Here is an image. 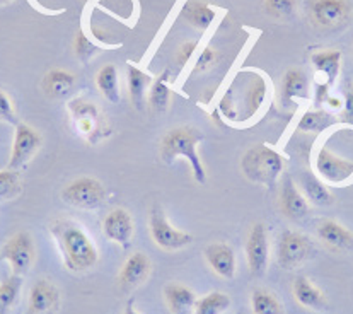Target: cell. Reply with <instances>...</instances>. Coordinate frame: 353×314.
Masks as SVG:
<instances>
[{
    "label": "cell",
    "instance_id": "6da1fadb",
    "mask_svg": "<svg viewBox=\"0 0 353 314\" xmlns=\"http://www.w3.org/2000/svg\"><path fill=\"white\" fill-rule=\"evenodd\" d=\"M48 229L68 272L82 273L97 265L99 253L92 237L85 233L81 224L72 219L59 217L50 222Z\"/></svg>",
    "mask_w": 353,
    "mask_h": 314
},
{
    "label": "cell",
    "instance_id": "7a4b0ae2",
    "mask_svg": "<svg viewBox=\"0 0 353 314\" xmlns=\"http://www.w3.org/2000/svg\"><path fill=\"white\" fill-rule=\"evenodd\" d=\"M203 140L200 130L194 126H174L168 130L159 144V154L165 164H172L176 159H186L192 168L193 178L198 185L207 183V173H205L203 164H201L200 154H198V146Z\"/></svg>",
    "mask_w": 353,
    "mask_h": 314
},
{
    "label": "cell",
    "instance_id": "3957f363",
    "mask_svg": "<svg viewBox=\"0 0 353 314\" xmlns=\"http://www.w3.org/2000/svg\"><path fill=\"white\" fill-rule=\"evenodd\" d=\"M283 168H285V161L282 154L265 144H258L248 149L241 159V171L246 176V179L256 185L268 186V188L276 185Z\"/></svg>",
    "mask_w": 353,
    "mask_h": 314
},
{
    "label": "cell",
    "instance_id": "277c9868",
    "mask_svg": "<svg viewBox=\"0 0 353 314\" xmlns=\"http://www.w3.org/2000/svg\"><path fill=\"white\" fill-rule=\"evenodd\" d=\"M67 110L75 132L91 146H97L111 135V126L108 124L106 115L92 101L74 97L68 101Z\"/></svg>",
    "mask_w": 353,
    "mask_h": 314
},
{
    "label": "cell",
    "instance_id": "5b68a950",
    "mask_svg": "<svg viewBox=\"0 0 353 314\" xmlns=\"http://www.w3.org/2000/svg\"><path fill=\"white\" fill-rule=\"evenodd\" d=\"M311 237L299 230L285 229L276 241V263L283 270H294L314 256Z\"/></svg>",
    "mask_w": 353,
    "mask_h": 314
},
{
    "label": "cell",
    "instance_id": "8992f818",
    "mask_svg": "<svg viewBox=\"0 0 353 314\" xmlns=\"http://www.w3.org/2000/svg\"><path fill=\"white\" fill-rule=\"evenodd\" d=\"M149 230L156 246L164 251H179L193 243L192 234L179 230L169 222L159 204L152 205L149 215Z\"/></svg>",
    "mask_w": 353,
    "mask_h": 314
},
{
    "label": "cell",
    "instance_id": "52a82bcc",
    "mask_svg": "<svg viewBox=\"0 0 353 314\" xmlns=\"http://www.w3.org/2000/svg\"><path fill=\"white\" fill-rule=\"evenodd\" d=\"M62 198L65 204L75 208L94 210L106 200V188L96 178L82 176V178L74 179L65 186L62 190Z\"/></svg>",
    "mask_w": 353,
    "mask_h": 314
},
{
    "label": "cell",
    "instance_id": "ba28073f",
    "mask_svg": "<svg viewBox=\"0 0 353 314\" xmlns=\"http://www.w3.org/2000/svg\"><path fill=\"white\" fill-rule=\"evenodd\" d=\"M0 256L9 263L14 275L23 277L24 273L30 272L36 258V248L31 234L26 230H19L14 236H10L2 246Z\"/></svg>",
    "mask_w": 353,
    "mask_h": 314
},
{
    "label": "cell",
    "instance_id": "9c48e42d",
    "mask_svg": "<svg viewBox=\"0 0 353 314\" xmlns=\"http://www.w3.org/2000/svg\"><path fill=\"white\" fill-rule=\"evenodd\" d=\"M307 10L316 26L333 30L350 19L352 2L350 0H307Z\"/></svg>",
    "mask_w": 353,
    "mask_h": 314
},
{
    "label": "cell",
    "instance_id": "30bf717a",
    "mask_svg": "<svg viewBox=\"0 0 353 314\" xmlns=\"http://www.w3.org/2000/svg\"><path fill=\"white\" fill-rule=\"evenodd\" d=\"M244 253H246L248 268H250L251 275H265L270 263V237L265 224H253V227L250 229V234H248Z\"/></svg>",
    "mask_w": 353,
    "mask_h": 314
},
{
    "label": "cell",
    "instance_id": "8fae6325",
    "mask_svg": "<svg viewBox=\"0 0 353 314\" xmlns=\"http://www.w3.org/2000/svg\"><path fill=\"white\" fill-rule=\"evenodd\" d=\"M43 139L32 126L28 124H17L16 133H14L12 153L9 159V169L21 171L41 147Z\"/></svg>",
    "mask_w": 353,
    "mask_h": 314
},
{
    "label": "cell",
    "instance_id": "7c38bea8",
    "mask_svg": "<svg viewBox=\"0 0 353 314\" xmlns=\"http://www.w3.org/2000/svg\"><path fill=\"white\" fill-rule=\"evenodd\" d=\"M314 168L324 181L333 183V185L348 181L353 176V161L336 156L326 147H321L316 154Z\"/></svg>",
    "mask_w": 353,
    "mask_h": 314
},
{
    "label": "cell",
    "instance_id": "4fadbf2b",
    "mask_svg": "<svg viewBox=\"0 0 353 314\" xmlns=\"http://www.w3.org/2000/svg\"><path fill=\"white\" fill-rule=\"evenodd\" d=\"M150 270H152V263H150L149 256L145 253H133L127 258V262L121 266L120 273H118V287L121 292H132L137 287L147 282L150 277Z\"/></svg>",
    "mask_w": 353,
    "mask_h": 314
},
{
    "label": "cell",
    "instance_id": "5bb4252c",
    "mask_svg": "<svg viewBox=\"0 0 353 314\" xmlns=\"http://www.w3.org/2000/svg\"><path fill=\"white\" fill-rule=\"evenodd\" d=\"M133 233H135L133 219L125 208H113L103 220V234L106 236V239H110L111 243H117L123 250H127L132 244Z\"/></svg>",
    "mask_w": 353,
    "mask_h": 314
},
{
    "label": "cell",
    "instance_id": "9a60e30c",
    "mask_svg": "<svg viewBox=\"0 0 353 314\" xmlns=\"http://www.w3.org/2000/svg\"><path fill=\"white\" fill-rule=\"evenodd\" d=\"M208 266L225 280H232L237 272L236 253L227 243H212L203 250Z\"/></svg>",
    "mask_w": 353,
    "mask_h": 314
},
{
    "label": "cell",
    "instance_id": "2e32d148",
    "mask_svg": "<svg viewBox=\"0 0 353 314\" xmlns=\"http://www.w3.org/2000/svg\"><path fill=\"white\" fill-rule=\"evenodd\" d=\"M280 210H282V214L285 217L292 220L304 219L311 212L309 200L297 188V185L292 181V178H289V176H285L282 181V190H280Z\"/></svg>",
    "mask_w": 353,
    "mask_h": 314
},
{
    "label": "cell",
    "instance_id": "e0dca14e",
    "mask_svg": "<svg viewBox=\"0 0 353 314\" xmlns=\"http://www.w3.org/2000/svg\"><path fill=\"white\" fill-rule=\"evenodd\" d=\"M60 302V292L50 280H38L30 291L28 314H50Z\"/></svg>",
    "mask_w": 353,
    "mask_h": 314
},
{
    "label": "cell",
    "instance_id": "ac0fdd59",
    "mask_svg": "<svg viewBox=\"0 0 353 314\" xmlns=\"http://www.w3.org/2000/svg\"><path fill=\"white\" fill-rule=\"evenodd\" d=\"M41 89L46 97L53 101L67 99L75 89V77L70 72L62 70V68H53L46 72L41 81Z\"/></svg>",
    "mask_w": 353,
    "mask_h": 314
},
{
    "label": "cell",
    "instance_id": "d6986e66",
    "mask_svg": "<svg viewBox=\"0 0 353 314\" xmlns=\"http://www.w3.org/2000/svg\"><path fill=\"white\" fill-rule=\"evenodd\" d=\"M292 291H294V297L302 308L312 309V311H324L327 308L326 295L323 294L321 288L316 287L307 277L299 275L294 280L292 285Z\"/></svg>",
    "mask_w": 353,
    "mask_h": 314
},
{
    "label": "cell",
    "instance_id": "ffe728a7",
    "mask_svg": "<svg viewBox=\"0 0 353 314\" xmlns=\"http://www.w3.org/2000/svg\"><path fill=\"white\" fill-rule=\"evenodd\" d=\"M318 236L331 250L345 251L353 248V234L336 220H323L318 227Z\"/></svg>",
    "mask_w": 353,
    "mask_h": 314
},
{
    "label": "cell",
    "instance_id": "44dd1931",
    "mask_svg": "<svg viewBox=\"0 0 353 314\" xmlns=\"http://www.w3.org/2000/svg\"><path fill=\"white\" fill-rule=\"evenodd\" d=\"M164 299L172 314H193L196 295L190 287L181 284H169L164 287Z\"/></svg>",
    "mask_w": 353,
    "mask_h": 314
},
{
    "label": "cell",
    "instance_id": "7402d4cb",
    "mask_svg": "<svg viewBox=\"0 0 353 314\" xmlns=\"http://www.w3.org/2000/svg\"><path fill=\"white\" fill-rule=\"evenodd\" d=\"M309 96V81L305 74L299 68H290L285 72L280 86V99L285 106H289L292 101L301 99Z\"/></svg>",
    "mask_w": 353,
    "mask_h": 314
},
{
    "label": "cell",
    "instance_id": "603a6c76",
    "mask_svg": "<svg viewBox=\"0 0 353 314\" xmlns=\"http://www.w3.org/2000/svg\"><path fill=\"white\" fill-rule=\"evenodd\" d=\"M311 62L314 65L316 72L323 74L324 82L333 86L338 75H340L341 52H338V50H321V52H316L311 57Z\"/></svg>",
    "mask_w": 353,
    "mask_h": 314
},
{
    "label": "cell",
    "instance_id": "cb8c5ba5",
    "mask_svg": "<svg viewBox=\"0 0 353 314\" xmlns=\"http://www.w3.org/2000/svg\"><path fill=\"white\" fill-rule=\"evenodd\" d=\"M215 16H217L215 10L208 3L200 2V0H190L183 7V17L198 31H207L214 24Z\"/></svg>",
    "mask_w": 353,
    "mask_h": 314
},
{
    "label": "cell",
    "instance_id": "d4e9b609",
    "mask_svg": "<svg viewBox=\"0 0 353 314\" xmlns=\"http://www.w3.org/2000/svg\"><path fill=\"white\" fill-rule=\"evenodd\" d=\"M301 188L304 197L307 198L311 204L319 205V207H327L333 204V195L326 188V185L314 176L312 173H302L301 175Z\"/></svg>",
    "mask_w": 353,
    "mask_h": 314
},
{
    "label": "cell",
    "instance_id": "484cf974",
    "mask_svg": "<svg viewBox=\"0 0 353 314\" xmlns=\"http://www.w3.org/2000/svg\"><path fill=\"white\" fill-rule=\"evenodd\" d=\"M127 75H128V92L130 99H132L133 106L137 110H142L143 103H145V95L150 88V75L147 72L140 70L135 65H128L127 67Z\"/></svg>",
    "mask_w": 353,
    "mask_h": 314
},
{
    "label": "cell",
    "instance_id": "4316f807",
    "mask_svg": "<svg viewBox=\"0 0 353 314\" xmlns=\"http://www.w3.org/2000/svg\"><path fill=\"white\" fill-rule=\"evenodd\" d=\"M96 84L101 96L111 104L120 103V81H118V68L114 65H104L96 75Z\"/></svg>",
    "mask_w": 353,
    "mask_h": 314
},
{
    "label": "cell",
    "instance_id": "83f0119b",
    "mask_svg": "<svg viewBox=\"0 0 353 314\" xmlns=\"http://www.w3.org/2000/svg\"><path fill=\"white\" fill-rule=\"evenodd\" d=\"M147 103H149L152 113L156 115H161L164 113V111H168L169 103H171V89H169L168 72L161 74L159 77L150 84Z\"/></svg>",
    "mask_w": 353,
    "mask_h": 314
},
{
    "label": "cell",
    "instance_id": "f1b7e54d",
    "mask_svg": "<svg viewBox=\"0 0 353 314\" xmlns=\"http://www.w3.org/2000/svg\"><path fill=\"white\" fill-rule=\"evenodd\" d=\"M266 81L261 75H256L244 96V118H254L261 111L266 99Z\"/></svg>",
    "mask_w": 353,
    "mask_h": 314
},
{
    "label": "cell",
    "instance_id": "f546056e",
    "mask_svg": "<svg viewBox=\"0 0 353 314\" xmlns=\"http://www.w3.org/2000/svg\"><path fill=\"white\" fill-rule=\"evenodd\" d=\"M251 309L253 314H285V308L275 294L261 287L251 292Z\"/></svg>",
    "mask_w": 353,
    "mask_h": 314
},
{
    "label": "cell",
    "instance_id": "4dcf8cb0",
    "mask_svg": "<svg viewBox=\"0 0 353 314\" xmlns=\"http://www.w3.org/2000/svg\"><path fill=\"white\" fill-rule=\"evenodd\" d=\"M230 308V297L224 292H208L203 297L196 299L193 314H222Z\"/></svg>",
    "mask_w": 353,
    "mask_h": 314
},
{
    "label": "cell",
    "instance_id": "1f68e13d",
    "mask_svg": "<svg viewBox=\"0 0 353 314\" xmlns=\"http://www.w3.org/2000/svg\"><path fill=\"white\" fill-rule=\"evenodd\" d=\"M333 124L331 115L324 110H307L297 121V130L304 133H319Z\"/></svg>",
    "mask_w": 353,
    "mask_h": 314
},
{
    "label": "cell",
    "instance_id": "d6a6232c",
    "mask_svg": "<svg viewBox=\"0 0 353 314\" xmlns=\"http://www.w3.org/2000/svg\"><path fill=\"white\" fill-rule=\"evenodd\" d=\"M21 287H23V277L14 273L0 284V314H7L12 309L19 297Z\"/></svg>",
    "mask_w": 353,
    "mask_h": 314
},
{
    "label": "cell",
    "instance_id": "836d02e7",
    "mask_svg": "<svg viewBox=\"0 0 353 314\" xmlns=\"http://www.w3.org/2000/svg\"><path fill=\"white\" fill-rule=\"evenodd\" d=\"M21 193V176L19 171L3 169L0 171V202L12 200Z\"/></svg>",
    "mask_w": 353,
    "mask_h": 314
},
{
    "label": "cell",
    "instance_id": "e575fe53",
    "mask_svg": "<svg viewBox=\"0 0 353 314\" xmlns=\"http://www.w3.org/2000/svg\"><path fill=\"white\" fill-rule=\"evenodd\" d=\"M97 50L99 48H97V45L92 39H89L82 31L77 32V36H75L74 39V52L75 57H77L82 63H88L89 60L96 55Z\"/></svg>",
    "mask_w": 353,
    "mask_h": 314
},
{
    "label": "cell",
    "instance_id": "d590c367",
    "mask_svg": "<svg viewBox=\"0 0 353 314\" xmlns=\"http://www.w3.org/2000/svg\"><path fill=\"white\" fill-rule=\"evenodd\" d=\"M297 9V0H265V10L276 19L290 17Z\"/></svg>",
    "mask_w": 353,
    "mask_h": 314
},
{
    "label": "cell",
    "instance_id": "8d00e7d4",
    "mask_svg": "<svg viewBox=\"0 0 353 314\" xmlns=\"http://www.w3.org/2000/svg\"><path fill=\"white\" fill-rule=\"evenodd\" d=\"M0 121L9 125H17V113L16 108H14L12 99H10L9 95L6 91L0 89Z\"/></svg>",
    "mask_w": 353,
    "mask_h": 314
},
{
    "label": "cell",
    "instance_id": "74e56055",
    "mask_svg": "<svg viewBox=\"0 0 353 314\" xmlns=\"http://www.w3.org/2000/svg\"><path fill=\"white\" fill-rule=\"evenodd\" d=\"M219 111H221V115L224 117V120L230 121V124H236V121L239 120V115H237V110H236V103H234L232 89H229V91L221 97V101H219Z\"/></svg>",
    "mask_w": 353,
    "mask_h": 314
},
{
    "label": "cell",
    "instance_id": "f35d334b",
    "mask_svg": "<svg viewBox=\"0 0 353 314\" xmlns=\"http://www.w3.org/2000/svg\"><path fill=\"white\" fill-rule=\"evenodd\" d=\"M217 60H219L217 52H215L214 48H210V46H205V48L200 52V55H198V60L194 62L193 70L198 72V74H203V72L210 70V68L217 63Z\"/></svg>",
    "mask_w": 353,
    "mask_h": 314
},
{
    "label": "cell",
    "instance_id": "ab89813d",
    "mask_svg": "<svg viewBox=\"0 0 353 314\" xmlns=\"http://www.w3.org/2000/svg\"><path fill=\"white\" fill-rule=\"evenodd\" d=\"M345 121L353 125V82L347 81L343 89V113H341Z\"/></svg>",
    "mask_w": 353,
    "mask_h": 314
},
{
    "label": "cell",
    "instance_id": "60d3db41",
    "mask_svg": "<svg viewBox=\"0 0 353 314\" xmlns=\"http://www.w3.org/2000/svg\"><path fill=\"white\" fill-rule=\"evenodd\" d=\"M196 48H198L196 41H190V43H185V45H181L178 55H176V60H178L179 67H186V65L192 62L194 53H196Z\"/></svg>",
    "mask_w": 353,
    "mask_h": 314
},
{
    "label": "cell",
    "instance_id": "b9f144b4",
    "mask_svg": "<svg viewBox=\"0 0 353 314\" xmlns=\"http://www.w3.org/2000/svg\"><path fill=\"white\" fill-rule=\"evenodd\" d=\"M330 88H331V86L327 84V82L318 84V88H316V96H314V101H316V104H318V106L327 101V97H330Z\"/></svg>",
    "mask_w": 353,
    "mask_h": 314
},
{
    "label": "cell",
    "instance_id": "7bdbcfd3",
    "mask_svg": "<svg viewBox=\"0 0 353 314\" xmlns=\"http://www.w3.org/2000/svg\"><path fill=\"white\" fill-rule=\"evenodd\" d=\"M327 104H330V108H333V110H340V108H343V103H341L340 99H338V97H327V101H326Z\"/></svg>",
    "mask_w": 353,
    "mask_h": 314
},
{
    "label": "cell",
    "instance_id": "ee69618b",
    "mask_svg": "<svg viewBox=\"0 0 353 314\" xmlns=\"http://www.w3.org/2000/svg\"><path fill=\"white\" fill-rule=\"evenodd\" d=\"M123 314H140V313L135 309V301H133V297L130 299V301L127 302V306H125Z\"/></svg>",
    "mask_w": 353,
    "mask_h": 314
},
{
    "label": "cell",
    "instance_id": "f6af8a7d",
    "mask_svg": "<svg viewBox=\"0 0 353 314\" xmlns=\"http://www.w3.org/2000/svg\"><path fill=\"white\" fill-rule=\"evenodd\" d=\"M7 2H10V0H0V6H2V3H7Z\"/></svg>",
    "mask_w": 353,
    "mask_h": 314
},
{
    "label": "cell",
    "instance_id": "bcb514c9",
    "mask_svg": "<svg viewBox=\"0 0 353 314\" xmlns=\"http://www.w3.org/2000/svg\"><path fill=\"white\" fill-rule=\"evenodd\" d=\"M237 314H241V313H237Z\"/></svg>",
    "mask_w": 353,
    "mask_h": 314
}]
</instances>
